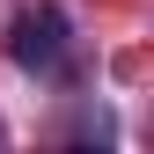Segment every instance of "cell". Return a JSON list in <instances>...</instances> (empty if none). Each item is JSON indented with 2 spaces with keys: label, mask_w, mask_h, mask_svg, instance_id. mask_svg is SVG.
Returning <instances> with one entry per match:
<instances>
[{
  "label": "cell",
  "mask_w": 154,
  "mask_h": 154,
  "mask_svg": "<svg viewBox=\"0 0 154 154\" xmlns=\"http://www.w3.org/2000/svg\"><path fill=\"white\" fill-rule=\"evenodd\" d=\"M59 51H66V15L59 8H22L8 22V59L22 66V73H51Z\"/></svg>",
  "instance_id": "1"
}]
</instances>
